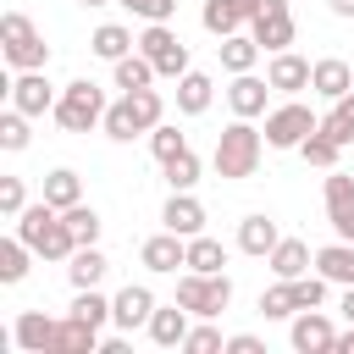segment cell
I'll return each instance as SVG.
<instances>
[{
	"mask_svg": "<svg viewBox=\"0 0 354 354\" xmlns=\"http://www.w3.org/2000/svg\"><path fill=\"white\" fill-rule=\"evenodd\" d=\"M17 238H22L33 254H44V260H72V249H77L66 216H61L50 199H39V205H28V210L17 216Z\"/></svg>",
	"mask_w": 354,
	"mask_h": 354,
	"instance_id": "6da1fadb",
	"label": "cell"
},
{
	"mask_svg": "<svg viewBox=\"0 0 354 354\" xmlns=\"http://www.w3.org/2000/svg\"><path fill=\"white\" fill-rule=\"evenodd\" d=\"M260 149H266V133H254L249 116H238V122L221 127V138H216V171L232 177V183H243V177L260 171Z\"/></svg>",
	"mask_w": 354,
	"mask_h": 354,
	"instance_id": "7a4b0ae2",
	"label": "cell"
},
{
	"mask_svg": "<svg viewBox=\"0 0 354 354\" xmlns=\"http://www.w3.org/2000/svg\"><path fill=\"white\" fill-rule=\"evenodd\" d=\"M0 44H6V61H11L17 72L50 66V44L39 39V28H33L22 11H6V17H0Z\"/></svg>",
	"mask_w": 354,
	"mask_h": 354,
	"instance_id": "3957f363",
	"label": "cell"
},
{
	"mask_svg": "<svg viewBox=\"0 0 354 354\" xmlns=\"http://www.w3.org/2000/svg\"><path fill=\"white\" fill-rule=\"evenodd\" d=\"M105 111H111V105H105V94H100L88 77H77V83H66V88H61V100H55V111H50V116H55L66 133H88V127H100V122H105Z\"/></svg>",
	"mask_w": 354,
	"mask_h": 354,
	"instance_id": "277c9868",
	"label": "cell"
},
{
	"mask_svg": "<svg viewBox=\"0 0 354 354\" xmlns=\"http://www.w3.org/2000/svg\"><path fill=\"white\" fill-rule=\"evenodd\" d=\"M177 304H183L188 315L210 321V315H221V310L232 304V282H227L221 271H188V277L177 282Z\"/></svg>",
	"mask_w": 354,
	"mask_h": 354,
	"instance_id": "5b68a950",
	"label": "cell"
},
{
	"mask_svg": "<svg viewBox=\"0 0 354 354\" xmlns=\"http://www.w3.org/2000/svg\"><path fill=\"white\" fill-rule=\"evenodd\" d=\"M315 127H321V116H315L310 105L288 100V105H277V111L266 116V144H271V149H299Z\"/></svg>",
	"mask_w": 354,
	"mask_h": 354,
	"instance_id": "8992f818",
	"label": "cell"
},
{
	"mask_svg": "<svg viewBox=\"0 0 354 354\" xmlns=\"http://www.w3.org/2000/svg\"><path fill=\"white\" fill-rule=\"evenodd\" d=\"M138 50L155 61V72H160V77H183V72H188V44H183L166 22H149V28L138 33Z\"/></svg>",
	"mask_w": 354,
	"mask_h": 354,
	"instance_id": "52a82bcc",
	"label": "cell"
},
{
	"mask_svg": "<svg viewBox=\"0 0 354 354\" xmlns=\"http://www.w3.org/2000/svg\"><path fill=\"white\" fill-rule=\"evenodd\" d=\"M266 11V0H205V11H199V22H205V33H216V39H227V33H238L243 22H254Z\"/></svg>",
	"mask_w": 354,
	"mask_h": 354,
	"instance_id": "ba28073f",
	"label": "cell"
},
{
	"mask_svg": "<svg viewBox=\"0 0 354 354\" xmlns=\"http://www.w3.org/2000/svg\"><path fill=\"white\" fill-rule=\"evenodd\" d=\"M249 33H254V39H260V50H271V55H277V50H288V44H293V33H299V28H293L288 0H266V11L249 22Z\"/></svg>",
	"mask_w": 354,
	"mask_h": 354,
	"instance_id": "9c48e42d",
	"label": "cell"
},
{
	"mask_svg": "<svg viewBox=\"0 0 354 354\" xmlns=\"http://www.w3.org/2000/svg\"><path fill=\"white\" fill-rule=\"evenodd\" d=\"M288 337H293V348H299V354H326V348H337V326H332L321 310H299Z\"/></svg>",
	"mask_w": 354,
	"mask_h": 354,
	"instance_id": "30bf717a",
	"label": "cell"
},
{
	"mask_svg": "<svg viewBox=\"0 0 354 354\" xmlns=\"http://www.w3.org/2000/svg\"><path fill=\"white\" fill-rule=\"evenodd\" d=\"M149 315H155V293H149L144 282H127V288L111 299V321H116L122 332H133V326H149Z\"/></svg>",
	"mask_w": 354,
	"mask_h": 354,
	"instance_id": "8fae6325",
	"label": "cell"
},
{
	"mask_svg": "<svg viewBox=\"0 0 354 354\" xmlns=\"http://www.w3.org/2000/svg\"><path fill=\"white\" fill-rule=\"evenodd\" d=\"M55 88H50V77H44V66L39 72H22L17 83H11V105L17 111H28V116H44V111H55Z\"/></svg>",
	"mask_w": 354,
	"mask_h": 354,
	"instance_id": "7c38bea8",
	"label": "cell"
},
{
	"mask_svg": "<svg viewBox=\"0 0 354 354\" xmlns=\"http://www.w3.org/2000/svg\"><path fill=\"white\" fill-rule=\"evenodd\" d=\"M138 260L149 266V271H177V266H188V238L183 232H155V238H144V249H138Z\"/></svg>",
	"mask_w": 354,
	"mask_h": 354,
	"instance_id": "4fadbf2b",
	"label": "cell"
},
{
	"mask_svg": "<svg viewBox=\"0 0 354 354\" xmlns=\"http://www.w3.org/2000/svg\"><path fill=\"white\" fill-rule=\"evenodd\" d=\"M310 72H315V61H304V55H293V50H277V55H271V66H266L271 88H282V94L310 88Z\"/></svg>",
	"mask_w": 354,
	"mask_h": 354,
	"instance_id": "5bb4252c",
	"label": "cell"
},
{
	"mask_svg": "<svg viewBox=\"0 0 354 354\" xmlns=\"http://www.w3.org/2000/svg\"><path fill=\"white\" fill-rule=\"evenodd\" d=\"M11 337H17L22 354H50V343H55V321H50L44 310H22L17 326H11Z\"/></svg>",
	"mask_w": 354,
	"mask_h": 354,
	"instance_id": "9a60e30c",
	"label": "cell"
},
{
	"mask_svg": "<svg viewBox=\"0 0 354 354\" xmlns=\"http://www.w3.org/2000/svg\"><path fill=\"white\" fill-rule=\"evenodd\" d=\"M266 88H271V77L232 72V88H227V105H232V116H260V111H266Z\"/></svg>",
	"mask_w": 354,
	"mask_h": 354,
	"instance_id": "2e32d148",
	"label": "cell"
},
{
	"mask_svg": "<svg viewBox=\"0 0 354 354\" xmlns=\"http://www.w3.org/2000/svg\"><path fill=\"white\" fill-rule=\"evenodd\" d=\"M160 221L171 227V232H183V238H194V232H205V205L188 194V188H177L171 199H166V210H160Z\"/></svg>",
	"mask_w": 354,
	"mask_h": 354,
	"instance_id": "e0dca14e",
	"label": "cell"
},
{
	"mask_svg": "<svg viewBox=\"0 0 354 354\" xmlns=\"http://www.w3.org/2000/svg\"><path fill=\"white\" fill-rule=\"evenodd\" d=\"M310 88H315V94H326V100H343V94H354V72H348V61H337V55H321V61H315V72H310Z\"/></svg>",
	"mask_w": 354,
	"mask_h": 354,
	"instance_id": "ac0fdd59",
	"label": "cell"
},
{
	"mask_svg": "<svg viewBox=\"0 0 354 354\" xmlns=\"http://www.w3.org/2000/svg\"><path fill=\"white\" fill-rule=\"evenodd\" d=\"M149 337L160 343V348H183V337H188V310L171 299V304H155V315H149Z\"/></svg>",
	"mask_w": 354,
	"mask_h": 354,
	"instance_id": "d6986e66",
	"label": "cell"
},
{
	"mask_svg": "<svg viewBox=\"0 0 354 354\" xmlns=\"http://www.w3.org/2000/svg\"><path fill=\"white\" fill-rule=\"evenodd\" d=\"M94 348H100V326L77 321V315L55 321V343H50V354H94Z\"/></svg>",
	"mask_w": 354,
	"mask_h": 354,
	"instance_id": "ffe728a7",
	"label": "cell"
},
{
	"mask_svg": "<svg viewBox=\"0 0 354 354\" xmlns=\"http://www.w3.org/2000/svg\"><path fill=\"white\" fill-rule=\"evenodd\" d=\"M277 243H282V232H277V221H271V216H260V210H254V216H243V221H238V249H243V254H271Z\"/></svg>",
	"mask_w": 354,
	"mask_h": 354,
	"instance_id": "44dd1931",
	"label": "cell"
},
{
	"mask_svg": "<svg viewBox=\"0 0 354 354\" xmlns=\"http://www.w3.org/2000/svg\"><path fill=\"white\" fill-rule=\"evenodd\" d=\"M315 271H321L326 282H337V288H348V282H354V243H348V238H337V243H326V249H315Z\"/></svg>",
	"mask_w": 354,
	"mask_h": 354,
	"instance_id": "7402d4cb",
	"label": "cell"
},
{
	"mask_svg": "<svg viewBox=\"0 0 354 354\" xmlns=\"http://www.w3.org/2000/svg\"><path fill=\"white\" fill-rule=\"evenodd\" d=\"M210 100H216V83L188 66V72L177 77V111H183V116H199V111H210Z\"/></svg>",
	"mask_w": 354,
	"mask_h": 354,
	"instance_id": "603a6c76",
	"label": "cell"
},
{
	"mask_svg": "<svg viewBox=\"0 0 354 354\" xmlns=\"http://www.w3.org/2000/svg\"><path fill=\"white\" fill-rule=\"evenodd\" d=\"M266 260H271V271H277L282 282H293V277H304V271H310V260H315V254H310V243H304V238H282Z\"/></svg>",
	"mask_w": 354,
	"mask_h": 354,
	"instance_id": "cb8c5ba5",
	"label": "cell"
},
{
	"mask_svg": "<svg viewBox=\"0 0 354 354\" xmlns=\"http://www.w3.org/2000/svg\"><path fill=\"white\" fill-rule=\"evenodd\" d=\"M105 266H111V260H105L94 243H77V249H72V260H66V277H72V288H100Z\"/></svg>",
	"mask_w": 354,
	"mask_h": 354,
	"instance_id": "d4e9b609",
	"label": "cell"
},
{
	"mask_svg": "<svg viewBox=\"0 0 354 354\" xmlns=\"http://www.w3.org/2000/svg\"><path fill=\"white\" fill-rule=\"evenodd\" d=\"M133 44H138V39H133L122 22H105V28H94V39H88V50H94L100 61H111V66H116L122 55H133Z\"/></svg>",
	"mask_w": 354,
	"mask_h": 354,
	"instance_id": "484cf974",
	"label": "cell"
},
{
	"mask_svg": "<svg viewBox=\"0 0 354 354\" xmlns=\"http://www.w3.org/2000/svg\"><path fill=\"white\" fill-rule=\"evenodd\" d=\"M216 50H221V66L227 72H254V61H260V39L254 33H227Z\"/></svg>",
	"mask_w": 354,
	"mask_h": 354,
	"instance_id": "4316f807",
	"label": "cell"
},
{
	"mask_svg": "<svg viewBox=\"0 0 354 354\" xmlns=\"http://www.w3.org/2000/svg\"><path fill=\"white\" fill-rule=\"evenodd\" d=\"M155 77H160V72H155V61H149L144 50H133V55H122V61H116V88H122V94H133V88H149Z\"/></svg>",
	"mask_w": 354,
	"mask_h": 354,
	"instance_id": "83f0119b",
	"label": "cell"
},
{
	"mask_svg": "<svg viewBox=\"0 0 354 354\" xmlns=\"http://www.w3.org/2000/svg\"><path fill=\"white\" fill-rule=\"evenodd\" d=\"M44 199H50L55 210L77 205V199H83V183H77V171H72V166H55V171L44 177Z\"/></svg>",
	"mask_w": 354,
	"mask_h": 354,
	"instance_id": "f1b7e54d",
	"label": "cell"
},
{
	"mask_svg": "<svg viewBox=\"0 0 354 354\" xmlns=\"http://www.w3.org/2000/svg\"><path fill=\"white\" fill-rule=\"evenodd\" d=\"M100 127H105V138H116V144H133V133H144V127H138V116H133V100H127V94L105 111V122H100Z\"/></svg>",
	"mask_w": 354,
	"mask_h": 354,
	"instance_id": "f546056e",
	"label": "cell"
},
{
	"mask_svg": "<svg viewBox=\"0 0 354 354\" xmlns=\"http://www.w3.org/2000/svg\"><path fill=\"white\" fill-rule=\"evenodd\" d=\"M299 155H304V166H321V171H332V166H337V155H343V144H337L332 133H321V127H315V133L299 144Z\"/></svg>",
	"mask_w": 354,
	"mask_h": 354,
	"instance_id": "4dcf8cb0",
	"label": "cell"
},
{
	"mask_svg": "<svg viewBox=\"0 0 354 354\" xmlns=\"http://www.w3.org/2000/svg\"><path fill=\"white\" fill-rule=\"evenodd\" d=\"M221 266H227V249H221L216 238L194 232V238H188V271H221Z\"/></svg>",
	"mask_w": 354,
	"mask_h": 354,
	"instance_id": "1f68e13d",
	"label": "cell"
},
{
	"mask_svg": "<svg viewBox=\"0 0 354 354\" xmlns=\"http://www.w3.org/2000/svg\"><path fill=\"white\" fill-rule=\"evenodd\" d=\"M28 254H33V249H28L17 232L0 238V282H22V277H28Z\"/></svg>",
	"mask_w": 354,
	"mask_h": 354,
	"instance_id": "d6a6232c",
	"label": "cell"
},
{
	"mask_svg": "<svg viewBox=\"0 0 354 354\" xmlns=\"http://www.w3.org/2000/svg\"><path fill=\"white\" fill-rule=\"evenodd\" d=\"M260 315H266V321H288V315H299L293 282H282V277H277V288H266V293H260Z\"/></svg>",
	"mask_w": 354,
	"mask_h": 354,
	"instance_id": "836d02e7",
	"label": "cell"
},
{
	"mask_svg": "<svg viewBox=\"0 0 354 354\" xmlns=\"http://www.w3.org/2000/svg\"><path fill=\"white\" fill-rule=\"evenodd\" d=\"M321 133H332L337 144H354V94L332 100V111L321 116Z\"/></svg>",
	"mask_w": 354,
	"mask_h": 354,
	"instance_id": "e575fe53",
	"label": "cell"
},
{
	"mask_svg": "<svg viewBox=\"0 0 354 354\" xmlns=\"http://www.w3.org/2000/svg\"><path fill=\"white\" fill-rule=\"evenodd\" d=\"M61 216H66V227H72V238H77V243H100V210H94V205H83V199H77V205H66Z\"/></svg>",
	"mask_w": 354,
	"mask_h": 354,
	"instance_id": "d590c367",
	"label": "cell"
},
{
	"mask_svg": "<svg viewBox=\"0 0 354 354\" xmlns=\"http://www.w3.org/2000/svg\"><path fill=\"white\" fill-rule=\"evenodd\" d=\"M160 166H166V183H171V194L199 183V155H194V149H177V155H171V160H160Z\"/></svg>",
	"mask_w": 354,
	"mask_h": 354,
	"instance_id": "8d00e7d4",
	"label": "cell"
},
{
	"mask_svg": "<svg viewBox=\"0 0 354 354\" xmlns=\"http://www.w3.org/2000/svg\"><path fill=\"white\" fill-rule=\"evenodd\" d=\"M28 138H33V133H28V111H17V105H11V111L0 116V149H11V155H17V149H28Z\"/></svg>",
	"mask_w": 354,
	"mask_h": 354,
	"instance_id": "74e56055",
	"label": "cell"
},
{
	"mask_svg": "<svg viewBox=\"0 0 354 354\" xmlns=\"http://www.w3.org/2000/svg\"><path fill=\"white\" fill-rule=\"evenodd\" d=\"M72 315H77V321H88V326H105V321H111V299H100L94 288H77Z\"/></svg>",
	"mask_w": 354,
	"mask_h": 354,
	"instance_id": "f35d334b",
	"label": "cell"
},
{
	"mask_svg": "<svg viewBox=\"0 0 354 354\" xmlns=\"http://www.w3.org/2000/svg\"><path fill=\"white\" fill-rule=\"evenodd\" d=\"M127 100H133V116H138V127H144V133H149V127H160V111H166V100H160L155 88H133Z\"/></svg>",
	"mask_w": 354,
	"mask_h": 354,
	"instance_id": "ab89813d",
	"label": "cell"
},
{
	"mask_svg": "<svg viewBox=\"0 0 354 354\" xmlns=\"http://www.w3.org/2000/svg\"><path fill=\"white\" fill-rule=\"evenodd\" d=\"M293 299H299V310H321V299H326V277L315 271H304V277H293Z\"/></svg>",
	"mask_w": 354,
	"mask_h": 354,
	"instance_id": "60d3db41",
	"label": "cell"
},
{
	"mask_svg": "<svg viewBox=\"0 0 354 354\" xmlns=\"http://www.w3.org/2000/svg\"><path fill=\"white\" fill-rule=\"evenodd\" d=\"M149 149H155L160 160H171L177 149H188V138H183L177 127H166V122H160V127H149Z\"/></svg>",
	"mask_w": 354,
	"mask_h": 354,
	"instance_id": "b9f144b4",
	"label": "cell"
},
{
	"mask_svg": "<svg viewBox=\"0 0 354 354\" xmlns=\"http://www.w3.org/2000/svg\"><path fill=\"white\" fill-rule=\"evenodd\" d=\"M183 348H188V354H216V348H227V337H221L216 326H188Z\"/></svg>",
	"mask_w": 354,
	"mask_h": 354,
	"instance_id": "7bdbcfd3",
	"label": "cell"
},
{
	"mask_svg": "<svg viewBox=\"0 0 354 354\" xmlns=\"http://www.w3.org/2000/svg\"><path fill=\"white\" fill-rule=\"evenodd\" d=\"M133 17H144V22H171L177 17V0H122Z\"/></svg>",
	"mask_w": 354,
	"mask_h": 354,
	"instance_id": "ee69618b",
	"label": "cell"
},
{
	"mask_svg": "<svg viewBox=\"0 0 354 354\" xmlns=\"http://www.w3.org/2000/svg\"><path fill=\"white\" fill-rule=\"evenodd\" d=\"M0 210H6V216H22V210H28L22 177H0Z\"/></svg>",
	"mask_w": 354,
	"mask_h": 354,
	"instance_id": "f6af8a7d",
	"label": "cell"
},
{
	"mask_svg": "<svg viewBox=\"0 0 354 354\" xmlns=\"http://www.w3.org/2000/svg\"><path fill=\"white\" fill-rule=\"evenodd\" d=\"M326 221H332V232H337V238H348V243H354V199L326 205Z\"/></svg>",
	"mask_w": 354,
	"mask_h": 354,
	"instance_id": "bcb514c9",
	"label": "cell"
},
{
	"mask_svg": "<svg viewBox=\"0 0 354 354\" xmlns=\"http://www.w3.org/2000/svg\"><path fill=\"white\" fill-rule=\"evenodd\" d=\"M227 348L232 354H260V337L254 332H238V337H227Z\"/></svg>",
	"mask_w": 354,
	"mask_h": 354,
	"instance_id": "7dc6e473",
	"label": "cell"
},
{
	"mask_svg": "<svg viewBox=\"0 0 354 354\" xmlns=\"http://www.w3.org/2000/svg\"><path fill=\"white\" fill-rule=\"evenodd\" d=\"M100 354H127V337H100Z\"/></svg>",
	"mask_w": 354,
	"mask_h": 354,
	"instance_id": "c3c4849f",
	"label": "cell"
},
{
	"mask_svg": "<svg viewBox=\"0 0 354 354\" xmlns=\"http://www.w3.org/2000/svg\"><path fill=\"white\" fill-rule=\"evenodd\" d=\"M337 354H354V321H348V332H337Z\"/></svg>",
	"mask_w": 354,
	"mask_h": 354,
	"instance_id": "681fc988",
	"label": "cell"
},
{
	"mask_svg": "<svg viewBox=\"0 0 354 354\" xmlns=\"http://www.w3.org/2000/svg\"><path fill=\"white\" fill-rule=\"evenodd\" d=\"M337 310H343V321H354V282L343 288V304H337Z\"/></svg>",
	"mask_w": 354,
	"mask_h": 354,
	"instance_id": "f907efd6",
	"label": "cell"
},
{
	"mask_svg": "<svg viewBox=\"0 0 354 354\" xmlns=\"http://www.w3.org/2000/svg\"><path fill=\"white\" fill-rule=\"evenodd\" d=\"M326 6H332L337 17H354V0H326Z\"/></svg>",
	"mask_w": 354,
	"mask_h": 354,
	"instance_id": "816d5d0a",
	"label": "cell"
},
{
	"mask_svg": "<svg viewBox=\"0 0 354 354\" xmlns=\"http://www.w3.org/2000/svg\"><path fill=\"white\" fill-rule=\"evenodd\" d=\"M83 6H111V0H83Z\"/></svg>",
	"mask_w": 354,
	"mask_h": 354,
	"instance_id": "f5cc1de1",
	"label": "cell"
}]
</instances>
